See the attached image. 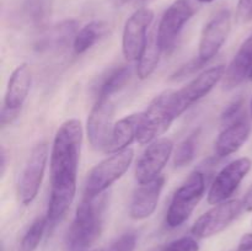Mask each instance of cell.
Masks as SVG:
<instances>
[{
  "mask_svg": "<svg viewBox=\"0 0 252 251\" xmlns=\"http://www.w3.org/2000/svg\"><path fill=\"white\" fill-rule=\"evenodd\" d=\"M196 1H198V2H207V4H208V2H212V1H214V0H196Z\"/></svg>",
  "mask_w": 252,
  "mask_h": 251,
  "instance_id": "obj_37",
  "label": "cell"
},
{
  "mask_svg": "<svg viewBox=\"0 0 252 251\" xmlns=\"http://www.w3.org/2000/svg\"><path fill=\"white\" fill-rule=\"evenodd\" d=\"M244 108V100L243 98H238V100L233 101L230 105L226 106V108L224 110V112L221 113V122L224 125H231L235 121L240 120L241 113H243Z\"/></svg>",
  "mask_w": 252,
  "mask_h": 251,
  "instance_id": "obj_27",
  "label": "cell"
},
{
  "mask_svg": "<svg viewBox=\"0 0 252 251\" xmlns=\"http://www.w3.org/2000/svg\"><path fill=\"white\" fill-rule=\"evenodd\" d=\"M106 24L103 21H91L84 27H81L76 33L73 41V48L76 54H83L95 46L101 37L105 34Z\"/></svg>",
  "mask_w": 252,
  "mask_h": 251,
  "instance_id": "obj_23",
  "label": "cell"
},
{
  "mask_svg": "<svg viewBox=\"0 0 252 251\" xmlns=\"http://www.w3.org/2000/svg\"><path fill=\"white\" fill-rule=\"evenodd\" d=\"M231 29L230 10L223 9L217 12L206 24L202 31L198 46V58L204 64L214 58L225 43Z\"/></svg>",
  "mask_w": 252,
  "mask_h": 251,
  "instance_id": "obj_13",
  "label": "cell"
},
{
  "mask_svg": "<svg viewBox=\"0 0 252 251\" xmlns=\"http://www.w3.org/2000/svg\"><path fill=\"white\" fill-rule=\"evenodd\" d=\"M236 251H252V233H248L243 235L238 245Z\"/></svg>",
  "mask_w": 252,
  "mask_h": 251,
  "instance_id": "obj_33",
  "label": "cell"
},
{
  "mask_svg": "<svg viewBox=\"0 0 252 251\" xmlns=\"http://www.w3.org/2000/svg\"><path fill=\"white\" fill-rule=\"evenodd\" d=\"M19 113L20 110H14V108H9L6 107V106H2L1 115H0L2 127H6L7 125H11V123L17 118Z\"/></svg>",
  "mask_w": 252,
  "mask_h": 251,
  "instance_id": "obj_32",
  "label": "cell"
},
{
  "mask_svg": "<svg viewBox=\"0 0 252 251\" xmlns=\"http://www.w3.org/2000/svg\"><path fill=\"white\" fill-rule=\"evenodd\" d=\"M236 17L244 24L252 21V0H239Z\"/></svg>",
  "mask_w": 252,
  "mask_h": 251,
  "instance_id": "obj_31",
  "label": "cell"
},
{
  "mask_svg": "<svg viewBox=\"0 0 252 251\" xmlns=\"http://www.w3.org/2000/svg\"><path fill=\"white\" fill-rule=\"evenodd\" d=\"M249 79H250V80L252 81V70H251V73H250V76H249Z\"/></svg>",
  "mask_w": 252,
  "mask_h": 251,
  "instance_id": "obj_39",
  "label": "cell"
},
{
  "mask_svg": "<svg viewBox=\"0 0 252 251\" xmlns=\"http://www.w3.org/2000/svg\"><path fill=\"white\" fill-rule=\"evenodd\" d=\"M48 160V145L42 142L34 145L25 162L17 187L19 198L24 206H29L37 197L46 171Z\"/></svg>",
  "mask_w": 252,
  "mask_h": 251,
  "instance_id": "obj_7",
  "label": "cell"
},
{
  "mask_svg": "<svg viewBox=\"0 0 252 251\" xmlns=\"http://www.w3.org/2000/svg\"><path fill=\"white\" fill-rule=\"evenodd\" d=\"M137 246V236L134 233H126L116 239L107 251H134Z\"/></svg>",
  "mask_w": 252,
  "mask_h": 251,
  "instance_id": "obj_28",
  "label": "cell"
},
{
  "mask_svg": "<svg viewBox=\"0 0 252 251\" xmlns=\"http://www.w3.org/2000/svg\"><path fill=\"white\" fill-rule=\"evenodd\" d=\"M198 7L193 0H175L161 16L157 30V38L162 51L171 49L185 25L194 16Z\"/></svg>",
  "mask_w": 252,
  "mask_h": 251,
  "instance_id": "obj_6",
  "label": "cell"
},
{
  "mask_svg": "<svg viewBox=\"0 0 252 251\" xmlns=\"http://www.w3.org/2000/svg\"><path fill=\"white\" fill-rule=\"evenodd\" d=\"M78 21L73 19L64 20L44 31L37 39L36 48L39 52H52L65 47L69 42L75 38L78 33Z\"/></svg>",
  "mask_w": 252,
  "mask_h": 251,
  "instance_id": "obj_19",
  "label": "cell"
},
{
  "mask_svg": "<svg viewBox=\"0 0 252 251\" xmlns=\"http://www.w3.org/2000/svg\"><path fill=\"white\" fill-rule=\"evenodd\" d=\"M132 76L129 65H120L108 70L96 85V98H111L125 88Z\"/></svg>",
  "mask_w": 252,
  "mask_h": 251,
  "instance_id": "obj_21",
  "label": "cell"
},
{
  "mask_svg": "<svg viewBox=\"0 0 252 251\" xmlns=\"http://www.w3.org/2000/svg\"><path fill=\"white\" fill-rule=\"evenodd\" d=\"M7 154H6V150H5L4 147H1V153H0V174L4 175L5 174V170H6V164H7Z\"/></svg>",
  "mask_w": 252,
  "mask_h": 251,
  "instance_id": "obj_35",
  "label": "cell"
},
{
  "mask_svg": "<svg viewBox=\"0 0 252 251\" xmlns=\"http://www.w3.org/2000/svg\"><path fill=\"white\" fill-rule=\"evenodd\" d=\"M203 65H204L203 62H202L198 57H196V58L192 59V61H189L187 64L182 65L181 68H180L179 70H177L176 73L172 75L171 79L172 80H180V79L187 78V76L192 75V74L196 73L197 70H199V69L203 68Z\"/></svg>",
  "mask_w": 252,
  "mask_h": 251,
  "instance_id": "obj_30",
  "label": "cell"
},
{
  "mask_svg": "<svg viewBox=\"0 0 252 251\" xmlns=\"http://www.w3.org/2000/svg\"><path fill=\"white\" fill-rule=\"evenodd\" d=\"M243 201L228 199L216 204L212 209L202 214L191 228V233L198 239H207L225 230L243 212Z\"/></svg>",
  "mask_w": 252,
  "mask_h": 251,
  "instance_id": "obj_8",
  "label": "cell"
},
{
  "mask_svg": "<svg viewBox=\"0 0 252 251\" xmlns=\"http://www.w3.org/2000/svg\"><path fill=\"white\" fill-rule=\"evenodd\" d=\"M161 251H199V246L194 239L184 236L170 243Z\"/></svg>",
  "mask_w": 252,
  "mask_h": 251,
  "instance_id": "obj_29",
  "label": "cell"
},
{
  "mask_svg": "<svg viewBox=\"0 0 252 251\" xmlns=\"http://www.w3.org/2000/svg\"><path fill=\"white\" fill-rule=\"evenodd\" d=\"M32 84V74L29 64L22 63L14 69L7 81L4 96V106L14 110H21L29 96Z\"/></svg>",
  "mask_w": 252,
  "mask_h": 251,
  "instance_id": "obj_16",
  "label": "cell"
},
{
  "mask_svg": "<svg viewBox=\"0 0 252 251\" xmlns=\"http://www.w3.org/2000/svg\"><path fill=\"white\" fill-rule=\"evenodd\" d=\"M115 106L111 98H96L86 123L89 142L95 150H107L111 140Z\"/></svg>",
  "mask_w": 252,
  "mask_h": 251,
  "instance_id": "obj_11",
  "label": "cell"
},
{
  "mask_svg": "<svg viewBox=\"0 0 252 251\" xmlns=\"http://www.w3.org/2000/svg\"><path fill=\"white\" fill-rule=\"evenodd\" d=\"M134 159V152L127 148L121 152L113 153L93 167L88 174L84 186V198L93 199L103 194L117 180H120L129 169Z\"/></svg>",
  "mask_w": 252,
  "mask_h": 251,
  "instance_id": "obj_4",
  "label": "cell"
},
{
  "mask_svg": "<svg viewBox=\"0 0 252 251\" xmlns=\"http://www.w3.org/2000/svg\"><path fill=\"white\" fill-rule=\"evenodd\" d=\"M107 196L84 198L78 206L75 217L66 233V251H86L101 235L105 219Z\"/></svg>",
  "mask_w": 252,
  "mask_h": 251,
  "instance_id": "obj_2",
  "label": "cell"
},
{
  "mask_svg": "<svg viewBox=\"0 0 252 251\" xmlns=\"http://www.w3.org/2000/svg\"><path fill=\"white\" fill-rule=\"evenodd\" d=\"M198 132H193L189 137L185 138L177 147L174 157V164L176 167H185L191 164L196 154V145Z\"/></svg>",
  "mask_w": 252,
  "mask_h": 251,
  "instance_id": "obj_26",
  "label": "cell"
},
{
  "mask_svg": "<svg viewBox=\"0 0 252 251\" xmlns=\"http://www.w3.org/2000/svg\"><path fill=\"white\" fill-rule=\"evenodd\" d=\"M154 20V12L140 7L127 19L123 29L122 52L128 62L138 61L148 41V29Z\"/></svg>",
  "mask_w": 252,
  "mask_h": 251,
  "instance_id": "obj_9",
  "label": "cell"
},
{
  "mask_svg": "<svg viewBox=\"0 0 252 251\" xmlns=\"http://www.w3.org/2000/svg\"><path fill=\"white\" fill-rule=\"evenodd\" d=\"M206 191L203 172L194 171L176 189L170 202L165 221L169 228H179L186 223Z\"/></svg>",
  "mask_w": 252,
  "mask_h": 251,
  "instance_id": "obj_5",
  "label": "cell"
},
{
  "mask_svg": "<svg viewBox=\"0 0 252 251\" xmlns=\"http://www.w3.org/2000/svg\"><path fill=\"white\" fill-rule=\"evenodd\" d=\"M83 144L80 121L70 118L59 126L51 152V191H49L47 221L52 231L65 216L76 193L79 159Z\"/></svg>",
  "mask_w": 252,
  "mask_h": 251,
  "instance_id": "obj_1",
  "label": "cell"
},
{
  "mask_svg": "<svg viewBox=\"0 0 252 251\" xmlns=\"http://www.w3.org/2000/svg\"><path fill=\"white\" fill-rule=\"evenodd\" d=\"M225 70L226 68L221 64L206 69L201 74H198L193 80L189 81L186 86L176 91L177 110H179L180 116L187 108L208 95L213 90L214 86L224 78Z\"/></svg>",
  "mask_w": 252,
  "mask_h": 251,
  "instance_id": "obj_14",
  "label": "cell"
},
{
  "mask_svg": "<svg viewBox=\"0 0 252 251\" xmlns=\"http://www.w3.org/2000/svg\"><path fill=\"white\" fill-rule=\"evenodd\" d=\"M47 229H48L47 217H37L25 231L20 241L19 251H36Z\"/></svg>",
  "mask_w": 252,
  "mask_h": 251,
  "instance_id": "obj_25",
  "label": "cell"
},
{
  "mask_svg": "<svg viewBox=\"0 0 252 251\" xmlns=\"http://www.w3.org/2000/svg\"><path fill=\"white\" fill-rule=\"evenodd\" d=\"M22 15L27 22L38 26L44 24L52 11V0H22Z\"/></svg>",
  "mask_w": 252,
  "mask_h": 251,
  "instance_id": "obj_24",
  "label": "cell"
},
{
  "mask_svg": "<svg viewBox=\"0 0 252 251\" xmlns=\"http://www.w3.org/2000/svg\"><path fill=\"white\" fill-rule=\"evenodd\" d=\"M251 167V159L246 157H239L224 166L212 182L208 192V203L216 206L228 201L250 172Z\"/></svg>",
  "mask_w": 252,
  "mask_h": 251,
  "instance_id": "obj_10",
  "label": "cell"
},
{
  "mask_svg": "<svg viewBox=\"0 0 252 251\" xmlns=\"http://www.w3.org/2000/svg\"><path fill=\"white\" fill-rule=\"evenodd\" d=\"M142 112L132 113L129 116L121 118L117 123H115L111 134L110 144H108L107 153H117L125 150L137 139L138 128H139Z\"/></svg>",
  "mask_w": 252,
  "mask_h": 251,
  "instance_id": "obj_20",
  "label": "cell"
},
{
  "mask_svg": "<svg viewBox=\"0 0 252 251\" xmlns=\"http://www.w3.org/2000/svg\"><path fill=\"white\" fill-rule=\"evenodd\" d=\"M252 70V33L239 47L224 74V88L234 89L250 76Z\"/></svg>",
  "mask_w": 252,
  "mask_h": 251,
  "instance_id": "obj_18",
  "label": "cell"
},
{
  "mask_svg": "<svg viewBox=\"0 0 252 251\" xmlns=\"http://www.w3.org/2000/svg\"><path fill=\"white\" fill-rule=\"evenodd\" d=\"M243 206L246 212H252V185L243 198Z\"/></svg>",
  "mask_w": 252,
  "mask_h": 251,
  "instance_id": "obj_34",
  "label": "cell"
},
{
  "mask_svg": "<svg viewBox=\"0 0 252 251\" xmlns=\"http://www.w3.org/2000/svg\"><path fill=\"white\" fill-rule=\"evenodd\" d=\"M180 117L176 91L165 90L155 96L142 112L137 140L139 144H150L164 134L175 120Z\"/></svg>",
  "mask_w": 252,
  "mask_h": 251,
  "instance_id": "obj_3",
  "label": "cell"
},
{
  "mask_svg": "<svg viewBox=\"0 0 252 251\" xmlns=\"http://www.w3.org/2000/svg\"><path fill=\"white\" fill-rule=\"evenodd\" d=\"M111 1V4L112 5H115V6H123V5H126L127 4L128 1H130V0H110Z\"/></svg>",
  "mask_w": 252,
  "mask_h": 251,
  "instance_id": "obj_36",
  "label": "cell"
},
{
  "mask_svg": "<svg viewBox=\"0 0 252 251\" xmlns=\"http://www.w3.org/2000/svg\"><path fill=\"white\" fill-rule=\"evenodd\" d=\"M251 134V125L245 118L235 121L224 128L216 142V154L219 157H226L238 152Z\"/></svg>",
  "mask_w": 252,
  "mask_h": 251,
  "instance_id": "obj_17",
  "label": "cell"
},
{
  "mask_svg": "<svg viewBox=\"0 0 252 251\" xmlns=\"http://www.w3.org/2000/svg\"><path fill=\"white\" fill-rule=\"evenodd\" d=\"M162 52L164 51H162L159 42H158L157 32H155V34H152V36L148 37L147 44H145L144 49H143L142 54H140L139 59H138V78L144 80V79H148L153 73H154L158 64H159L160 56H161Z\"/></svg>",
  "mask_w": 252,
  "mask_h": 251,
  "instance_id": "obj_22",
  "label": "cell"
},
{
  "mask_svg": "<svg viewBox=\"0 0 252 251\" xmlns=\"http://www.w3.org/2000/svg\"><path fill=\"white\" fill-rule=\"evenodd\" d=\"M250 112H251V117H252V97H251V102H250Z\"/></svg>",
  "mask_w": 252,
  "mask_h": 251,
  "instance_id": "obj_38",
  "label": "cell"
},
{
  "mask_svg": "<svg viewBox=\"0 0 252 251\" xmlns=\"http://www.w3.org/2000/svg\"><path fill=\"white\" fill-rule=\"evenodd\" d=\"M174 150V143L169 138H160L148 145L135 166V180L139 185L154 181L161 175Z\"/></svg>",
  "mask_w": 252,
  "mask_h": 251,
  "instance_id": "obj_12",
  "label": "cell"
},
{
  "mask_svg": "<svg viewBox=\"0 0 252 251\" xmlns=\"http://www.w3.org/2000/svg\"><path fill=\"white\" fill-rule=\"evenodd\" d=\"M165 185V176L160 175L154 181L139 185L134 191L129 206L130 218L143 220L152 216L159 203L160 194Z\"/></svg>",
  "mask_w": 252,
  "mask_h": 251,
  "instance_id": "obj_15",
  "label": "cell"
}]
</instances>
